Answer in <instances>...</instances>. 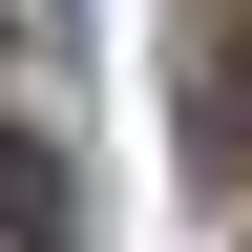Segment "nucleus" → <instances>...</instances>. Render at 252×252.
<instances>
[{
    "label": "nucleus",
    "mask_w": 252,
    "mask_h": 252,
    "mask_svg": "<svg viewBox=\"0 0 252 252\" xmlns=\"http://www.w3.org/2000/svg\"><path fill=\"white\" fill-rule=\"evenodd\" d=\"M0 231H42V252H63V168L21 147V126H0Z\"/></svg>",
    "instance_id": "nucleus-1"
}]
</instances>
